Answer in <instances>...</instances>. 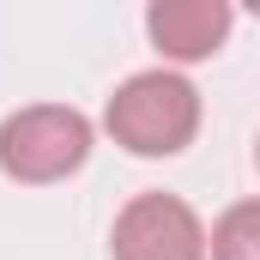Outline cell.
<instances>
[{
  "label": "cell",
  "instance_id": "obj_1",
  "mask_svg": "<svg viewBox=\"0 0 260 260\" xmlns=\"http://www.w3.org/2000/svg\"><path fill=\"white\" fill-rule=\"evenodd\" d=\"M103 127L115 133V145H127L133 157H176L200 133V91L182 73H170V67L133 73L109 97Z\"/></svg>",
  "mask_w": 260,
  "mask_h": 260
},
{
  "label": "cell",
  "instance_id": "obj_2",
  "mask_svg": "<svg viewBox=\"0 0 260 260\" xmlns=\"http://www.w3.org/2000/svg\"><path fill=\"white\" fill-rule=\"evenodd\" d=\"M91 157V121L67 103H30L0 121V170L24 188L67 182Z\"/></svg>",
  "mask_w": 260,
  "mask_h": 260
},
{
  "label": "cell",
  "instance_id": "obj_3",
  "mask_svg": "<svg viewBox=\"0 0 260 260\" xmlns=\"http://www.w3.org/2000/svg\"><path fill=\"white\" fill-rule=\"evenodd\" d=\"M115 260H206V224L176 194H133L109 230Z\"/></svg>",
  "mask_w": 260,
  "mask_h": 260
},
{
  "label": "cell",
  "instance_id": "obj_4",
  "mask_svg": "<svg viewBox=\"0 0 260 260\" xmlns=\"http://www.w3.org/2000/svg\"><path fill=\"white\" fill-rule=\"evenodd\" d=\"M230 6L236 0H151L145 6V37L176 67L212 61L230 37Z\"/></svg>",
  "mask_w": 260,
  "mask_h": 260
},
{
  "label": "cell",
  "instance_id": "obj_5",
  "mask_svg": "<svg viewBox=\"0 0 260 260\" xmlns=\"http://www.w3.org/2000/svg\"><path fill=\"white\" fill-rule=\"evenodd\" d=\"M206 254L212 260H260V200H236V206L212 224Z\"/></svg>",
  "mask_w": 260,
  "mask_h": 260
},
{
  "label": "cell",
  "instance_id": "obj_6",
  "mask_svg": "<svg viewBox=\"0 0 260 260\" xmlns=\"http://www.w3.org/2000/svg\"><path fill=\"white\" fill-rule=\"evenodd\" d=\"M242 6H248V12H254V18H260V0H242Z\"/></svg>",
  "mask_w": 260,
  "mask_h": 260
},
{
  "label": "cell",
  "instance_id": "obj_7",
  "mask_svg": "<svg viewBox=\"0 0 260 260\" xmlns=\"http://www.w3.org/2000/svg\"><path fill=\"white\" fill-rule=\"evenodd\" d=\"M254 164H260V139H254Z\"/></svg>",
  "mask_w": 260,
  "mask_h": 260
}]
</instances>
